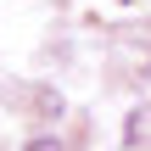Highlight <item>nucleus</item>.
<instances>
[{
    "label": "nucleus",
    "instance_id": "1",
    "mask_svg": "<svg viewBox=\"0 0 151 151\" xmlns=\"http://www.w3.org/2000/svg\"><path fill=\"white\" fill-rule=\"evenodd\" d=\"M28 151H62V140H50V134H45V140H34Z\"/></svg>",
    "mask_w": 151,
    "mask_h": 151
}]
</instances>
